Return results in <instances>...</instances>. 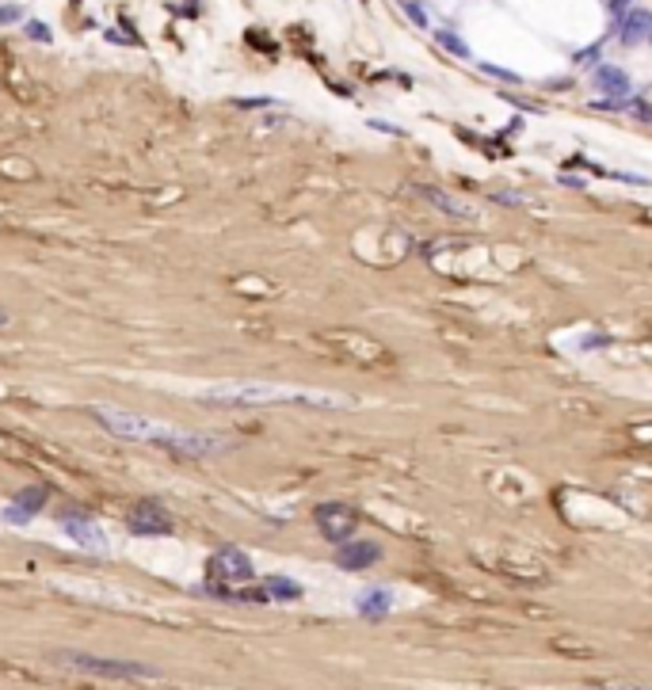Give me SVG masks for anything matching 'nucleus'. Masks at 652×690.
I'll use <instances>...</instances> for the list:
<instances>
[{
  "label": "nucleus",
  "mask_w": 652,
  "mask_h": 690,
  "mask_svg": "<svg viewBox=\"0 0 652 690\" xmlns=\"http://www.w3.org/2000/svg\"><path fill=\"white\" fill-rule=\"evenodd\" d=\"M23 27H27V35H31L35 42H50V27H46V23H35V20H31V23H23Z\"/></svg>",
  "instance_id": "18"
},
{
  "label": "nucleus",
  "mask_w": 652,
  "mask_h": 690,
  "mask_svg": "<svg viewBox=\"0 0 652 690\" xmlns=\"http://www.w3.org/2000/svg\"><path fill=\"white\" fill-rule=\"evenodd\" d=\"M648 42H652V35H648Z\"/></svg>",
  "instance_id": "24"
},
{
  "label": "nucleus",
  "mask_w": 652,
  "mask_h": 690,
  "mask_svg": "<svg viewBox=\"0 0 652 690\" xmlns=\"http://www.w3.org/2000/svg\"><path fill=\"white\" fill-rule=\"evenodd\" d=\"M652 35V12L645 8H630L626 16L618 20V38H622V46H637L641 38Z\"/></svg>",
  "instance_id": "12"
},
{
  "label": "nucleus",
  "mask_w": 652,
  "mask_h": 690,
  "mask_svg": "<svg viewBox=\"0 0 652 690\" xmlns=\"http://www.w3.org/2000/svg\"><path fill=\"white\" fill-rule=\"evenodd\" d=\"M46 500H50V488L46 484H31V488H23V492H16V500L4 508V519L8 523H16V526H23V523H31L35 515L46 508Z\"/></svg>",
  "instance_id": "9"
},
{
  "label": "nucleus",
  "mask_w": 652,
  "mask_h": 690,
  "mask_svg": "<svg viewBox=\"0 0 652 690\" xmlns=\"http://www.w3.org/2000/svg\"><path fill=\"white\" fill-rule=\"evenodd\" d=\"M92 416L104 424L115 439H126V442H149V447H161L176 458H210L225 450V439L222 435H210V431H180V427H168L161 420H149V416H134V412H115L107 405H96Z\"/></svg>",
  "instance_id": "1"
},
{
  "label": "nucleus",
  "mask_w": 652,
  "mask_h": 690,
  "mask_svg": "<svg viewBox=\"0 0 652 690\" xmlns=\"http://www.w3.org/2000/svg\"><path fill=\"white\" fill-rule=\"evenodd\" d=\"M8 23H23L20 4H0V27H8Z\"/></svg>",
  "instance_id": "17"
},
{
  "label": "nucleus",
  "mask_w": 652,
  "mask_h": 690,
  "mask_svg": "<svg viewBox=\"0 0 652 690\" xmlns=\"http://www.w3.org/2000/svg\"><path fill=\"white\" fill-rule=\"evenodd\" d=\"M626 111L633 114V119H641V122H652V107L645 104V99H626Z\"/></svg>",
  "instance_id": "16"
},
{
  "label": "nucleus",
  "mask_w": 652,
  "mask_h": 690,
  "mask_svg": "<svg viewBox=\"0 0 652 690\" xmlns=\"http://www.w3.org/2000/svg\"><path fill=\"white\" fill-rule=\"evenodd\" d=\"M126 530L138 538H168V534H176V519H172V511H168L161 500H138V504H130V511H126Z\"/></svg>",
  "instance_id": "4"
},
{
  "label": "nucleus",
  "mask_w": 652,
  "mask_h": 690,
  "mask_svg": "<svg viewBox=\"0 0 652 690\" xmlns=\"http://www.w3.org/2000/svg\"><path fill=\"white\" fill-rule=\"evenodd\" d=\"M58 526L65 530L69 542L80 545V550L107 553V534H104V526H99L92 515H84V511H77V508H62V511H58Z\"/></svg>",
  "instance_id": "7"
},
{
  "label": "nucleus",
  "mask_w": 652,
  "mask_h": 690,
  "mask_svg": "<svg viewBox=\"0 0 652 690\" xmlns=\"http://www.w3.org/2000/svg\"><path fill=\"white\" fill-rule=\"evenodd\" d=\"M203 400H214V405H309V408L344 405L332 393L294 390V385H214V390H203Z\"/></svg>",
  "instance_id": "2"
},
{
  "label": "nucleus",
  "mask_w": 652,
  "mask_h": 690,
  "mask_svg": "<svg viewBox=\"0 0 652 690\" xmlns=\"http://www.w3.org/2000/svg\"><path fill=\"white\" fill-rule=\"evenodd\" d=\"M591 80H595V88L599 92H606V99H630V92H633L630 73L626 69H618V65H599L591 73Z\"/></svg>",
  "instance_id": "11"
},
{
  "label": "nucleus",
  "mask_w": 652,
  "mask_h": 690,
  "mask_svg": "<svg viewBox=\"0 0 652 690\" xmlns=\"http://www.w3.org/2000/svg\"><path fill=\"white\" fill-rule=\"evenodd\" d=\"M58 664L88 675H104V679H157V668L138 664V660H111V656H88V652H58Z\"/></svg>",
  "instance_id": "3"
},
{
  "label": "nucleus",
  "mask_w": 652,
  "mask_h": 690,
  "mask_svg": "<svg viewBox=\"0 0 652 690\" xmlns=\"http://www.w3.org/2000/svg\"><path fill=\"white\" fill-rule=\"evenodd\" d=\"M275 99H267V96H260V99H237V107H272Z\"/></svg>",
  "instance_id": "20"
},
{
  "label": "nucleus",
  "mask_w": 652,
  "mask_h": 690,
  "mask_svg": "<svg viewBox=\"0 0 652 690\" xmlns=\"http://www.w3.org/2000/svg\"><path fill=\"white\" fill-rule=\"evenodd\" d=\"M8 324H12V317H8V313H4V309H0V332H4V328H8Z\"/></svg>",
  "instance_id": "23"
},
{
  "label": "nucleus",
  "mask_w": 652,
  "mask_h": 690,
  "mask_svg": "<svg viewBox=\"0 0 652 690\" xmlns=\"http://www.w3.org/2000/svg\"><path fill=\"white\" fill-rule=\"evenodd\" d=\"M416 191L428 198V203L435 206V210H443V214H450V218H465V222H473L477 218V210L470 206V203H462V198H455L450 191H443V187H431V183H420Z\"/></svg>",
  "instance_id": "10"
},
{
  "label": "nucleus",
  "mask_w": 652,
  "mask_h": 690,
  "mask_svg": "<svg viewBox=\"0 0 652 690\" xmlns=\"http://www.w3.org/2000/svg\"><path fill=\"white\" fill-rule=\"evenodd\" d=\"M485 73H489V77H496V80H507V84H519V77H515V73H507V69H496V65H485Z\"/></svg>",
  "instance_id": "19"
},
{
  "label": "nucleus",
  "mask_w": 652,
  "mask_h": 690,
  "mask_svg": "<svg viewBox=\"0 0 652 690\" xmlns=\"http://www.w3.org/2000/svg\"><path fill=\"white\" fill-rule=\"evenodd\" d=\"M313 523H317V530H321L324 542L344 545V542L355 538L359 511L347 508V504H336V500H329V504H317V508H313Z\"/></svg>",
  "instance_id": "6"
},
{
  "label": "nucleus",
  "mask_w": 652,
  "mask_h": 690,
  "mask_svg": "<svg viewBox=\"0 0 652 690\" xmlns=\"http://www.w3.org/2000/svg\"><path fill=\"white\" fill-rule=\"evenodd\" d=\"M389 610H393V595L386 592V587H371V592L359 599V614H363V618H371V622L386 618Z\"/></svg>",
  "instance_id": "14"
},
{
  "label": "nucleus",
  "mask_w": 652,
  "mask_h": 690,
  "mask_svg": "<svg viewBox=\"0 0 652 690\" xmlns=\"http://www.w3.org/2000/svg\"><path fill=\"white\" fill-rule=\"evenodd\" d=\"M374 560H381V545L378 542L351 538L344 545H336V568H344V572H366Z\"/></svg>",
  "instance_id": "8"
},
{
  "label": "nucleus",
  "mask_w": 652,
  "mask_h": 690,
  "mask_svg": "<svg viewBox=\"0 0 652 690\" xmlns=\"http://www.w3.org/2000/svg\"><path fill=\"white\" fill-rule=\"evenodd\" d=\"M263 592H267V602H297L305 595V587L297 584V580H290V576H267L263 580Z\"/></svg>",
  "instance_id": "13"
},
{
  "label": "nucleus",
  "mask_w": 652,
  "mask_h": 690,
  "mask_svg": "<svg viewBox=\"0 0 652 690\" xmlns=\"http://www.w3.org/2000/svg\"><path fill=\"white\" fill-rule=\"evenodd\" d=\"M435 38H439V46H443V50H450L455 57H470V46H462V42H458V35H450V31H439Z\"/></svg>",
  "instance_id": "15"
},
{
  "label": "nucleus",
  "mask_w": 652,
  "mask_h": 690,
  "mask_svg": "<svg viewBox=\"0 0 652 690\" xmlns=\"http://www.w3.org/2000/svg\"><path fill=\"white\" fill-rule=\"evenodd\" d=\"M405 12H408V16H413L416 23H423V12H420V4H405Z\"/></svg>",
  "instance_id": "21"
},
{
  "label": "nucleus",
  "mask_w": 652,
  "mask_h": 690,
  "mask_svg": "<svg viewBox=\"0 0 652 690\" xmlns=\"http://www.w3.org/2000/svg\"><path fill=\"white\" fill-rule=\"evenodd\" d=\"M599 690H652V686H599Z\"/></svg>",
  "instance_id": "22"
},
{
  "label": "nucleus",
  "mask_w": 652,
  "mask_h": 690,
  "mask_svg": "<svg viewBox=\"0 0 652 690\" xmlns=\"http://www.w3.org/2000/svg\"><path fill=\"white\" fill-rule=\"evenodd\" d=\"M256 576V565L245 550L237 545H222V550L206 560V584H218V587H233V584H248Z\"/></svg>",
  "instance_id": "5"
}]
</instances>
